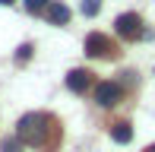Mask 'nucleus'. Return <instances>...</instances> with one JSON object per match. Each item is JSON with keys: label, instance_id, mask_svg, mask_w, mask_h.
<instances>
[{"label": "nucleus", "instance_id": "3", "mask_svg": "<svg viewBox=\"0 0 155 152\" xmlns=\"http://www.w3.org/2000/svg\"><path fill=\"white\" fill-rule=\"evenodd\" d=\"M120 98H124L120 82H98V86H95V101L101 108H114Z\"/></svg>", "mask_w": 155, "mask_h": 152}, {"label": "nucleus", "instance_id": "8", "mask_svg": "<svg viewBox=\"0 0 155 152\" xmlns=\"http://www.w3.org/2000/svg\"><path fill=\"white\" fill-rule=\"evenodd\" d=\"M32 51H35V48L29 45V41H25V45H19V48H16V64H25V60L32 57Z\"/></svg>", "mask_w": 155, "mask_h": 152}, {"label": "nucleus", "instance_id": "7", "mask_svg": "<svg viewBox=\"0 0 155 152\" xmlns=\"http://www.w3.org/2000/svg\"><path fill=\"white\" fill-rule=\"evenodd\" d=\"M111 140H114V143H130L133 140V127H130V124H114V127H111Z\"/></svg>", "mask_w": 155, "mask_h": 152}, {"label": "nucleus", "instance_id": "12", "mask_svg": "<svg viewBox=\"0 0 155 152\" xmlns=\"http://www.w3.org/2000/svg\"><path fill=\"white\" fill-rule=\"evenodd\" d=\"M10 3H13V0H0V6H10Z\"/></svg>", "mask_w": 155, "mask_h": 152}, {"label": "nucleus", "instance_id": "11", "mask_svg": "<svg viewBox=\"0 0 155 152\" xmlns=\"http://www.w3.org/2000/svg\"><path fill=\"white\" fill-rule=\"evenodd\" d=\"M0 152H22V140H19V136H16V140H6Z\"/></svg>", "mask_w": 155, "mask_h": 152}, {"label": "nucleus", "instance_id": "13", "mask_svg": "<svg viewBox=\"0 0 155 152\" xmlns=\"http://www.w3.org/2000/svg\"><path fill=\"white\" fill-rule=\"evenodd\" d=\"M146 152H155V143H152V146H149V149H146Z\"/></svg>", "mask_w": 155, "mask_h": 152}, {"label": "nucleus", "instance_id": "2", "mask_svg": "<svg viewBox=\"0 0 155 152\" xmlns=\"http://www.w3.org/2000/svg\"><path fill=\"white\" fill-rule=\"evenodd\" d=\"M114 29L120 38H139V32H143V19H139V13H120V16L114 19Z\"/></svg>", "mask_w": 155, "mask_h": 152}, {"label": "nucleus", "instance_id": "1", "mask_svg": "<svg viewBox=\"0 0 155 152\" xmlns=\"http://www.w3.org/2000/svg\"><path fill=\"white\" fill-rule=\"evenodd\" d=\"M48 127H51L48 114L32 111V114L19 117V124H16V136H19L22 143H32V146H45V140H48Z\"/></svg>", "mask_w": 155, "mask_h": 152}, {"label": "nucleus", "instance_id": "10", "mask_svg": "<svg viewBox=\"0 0 155 152\" xmlns=\"http://www.w3.org/2000/svg\"><path fill=\"white\" fill-rule=\"evenodd\" d=\"M48 3H51V0H25V10L29 13H41V10H48Z\"/></svg>", "mask_w": 155, "mask_h": 152}, {"label": "nucleus", "instance_id": "6", "mask_svg": "<svg viewBox=\"0 0 155 152\" xmlns=\"http://www.w3.org/2000/svg\"><path fill=\"white\" fill-rule=\"evenodd\" d=\"M67 86L73 89V92H86V89L92 86V73L89 70H70L67 73Z\"/></svg>", "mask_w": 155, "mask_h": 152}, {"label": "nucleus", "instance_id": "4", "mask_svg": "<svg viewBox=\"0 0 155 152\" xmlns=\"http://www.w3.org/2000/svg\"><path fill=\"white\" fill-rule=\"evenodd\" d=\"M111 41L104 38V35H98V32H92V35L86 38V54L89 57H111Z\"/></svg>", "mask_w": 155, "mask_h": 152}, {"label": "nucleus", "instance_id": "9", "mask_svg": "<svg viewBox=\"0 0 155 152\" xmlns=\"http://www.w3.org/2000/svg\"><path fill=\"white\" fill-rule=\"evenodd\" d=\"M98 10H101V0H82V13L86 16H95Z\"/></svg>", "mask_w": 155, "mask_h": 152}, {"label": "nucleus", "instance_id": "5", "mask_svg": "<svg viewBox=\"0 0 155 152\" xmlns=\"http://www.w3.org/2000/svg\"><path fill=\"white\" fill-rule=\"evenodd\" d=\"M45 16H48V22H51V25H67V22H70V6L60 3V0H51L48 10H45Z\"/></svg>", "mask_w": 155, "mask_h": 152}]
</instances>
